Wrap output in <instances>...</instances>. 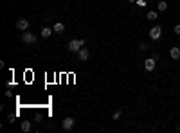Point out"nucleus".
I'll list each match as a JSON object with an SVG mask.
<instances>
[{
    "label": "nucleus",
    "instance_id": "nucleus-9",
    "mask_svg": "<svg viewBox=\"0 0 180 133\" xmlns=\"http://www.w3.org/2000/svg\"><path fill=\"white\" fill-rule=\"evenodd\" d=\"M52 33H54V31H52L51 27H43V29H41V33H40V36L47 40V38H51V36H52Z\"/></svg>",
    "mask_w": 180,
    "mask_h": 133
},
{
    "label": "nucleus",
    "instance_id": "nucleus-18",
    "mask_svg": "<svg viewBox=\"0 0 180 133\" xmlns=\"http://www.w3.org/2000/svg\"><path fill=\"white\" fill-rule=\"evenodd\" d=\"M128 2H130V4H135V2H137V0H128Z\"/></svg>",
    "mask_w": 180,
    "mask_h": 133
},
{
    "label": "nucleus",
    "instance_id": "nucleus-15",
    "mask_svg": "<svg viewBox=\"0 0 180 133\" xmlns=\"http://www.w3.org/2000/svg\"><path fill=\"white\" fill-rule=\"evenodd\" d=\"M112 119H114V121H119V119H121V112H115L114 115H112Z\"/></svg>",
    "mask_w": 180,
    "mask_h": 133
},
{
    "label": "nucleus",
    "instance_id": "nucleus-5",
    "mask_svg": "<svg viewBox=\"0 0 180 133\" xmlns=\"http://www.w3.org/2000/svg\"><path fill=\"white\" fill-rule=\"evenodd\" d=\"M16 29L18 31H27L29 29V20H25V18H20V20H16Z\"/></svg>",
    "mask_w": 180,
    "mask_h": 133
},
{
    "label": "nucleus",
    "instance_id": "nucleus-16",
    "mask_svg": "<svg viewBox=\"0 0 180 133\" xmlns=\"http://www.w3.org/2000/svg\"><path fill=\"white\" fill-rule=\"evenodd\" d=\"M173 33H175V34H178V36H180V24H178V25H175V29H173Z\"/></svg>",
    "mask_w": 180,
    "mask_h": 133
},
{
    "label": "nucleus",
    "instance_id": "nucleus-2",
    "mask_svg": "<svg viewBox=\"0 0 180 133\" xmlns=\"http://www.w3.org/2000/svg\"><path fill=\"white\" fill-rule=\"evenodd\" d=\"M20 40L25 43V45H34V43L38 41V36L36 34H33V33H29V31H24V34L20 36Z\"/></svg>",
    "mask_w": 180,
    "mask_h": 133
},
{
    "label": "nucleus",
    "instance_id": "nucleus-4",
    "mask_svg": "<svg viewBox=\"0 0 180 133\" xmlns=\"http://www.w3.org/2000/svg\"><path fill=\"white\" fill-rule=\"evenodd\" d=\"M74 124H76V121H74L72 117H67V119L61 121V128H63L65 131H70V129L74 128Z\"/></svg>",
    "mask_w": 180,
    "mask_h": 133
},
{
    "label": "nucleus",
    "instance_id": "nucleus-3",
    "mask_svg": "<svg viewBox=\"0 0 180 133\" xmlns=\"http://www.w3.org/2000/svg\"><path fill=\"white\" fill-rule=\"evenodd\" d=\"M160 36H162V27H160V25H155V27L150 29V38H151L153 41L160 40Z\"/></svg>",
    "mask_w": 180,
    "mask_h": 133
},
{
    "label": "nucleus",
    "instance_id": "nucleus-14",
    "mask_svg": "<svg viewBox=\"0 0 180 133\" xmlns=\"http://www.w3.org/2000/svg\"><path fill=\"white\" fill-rule=\"evenodd\" d=\"M135 6H139L141 9H144V7H146L148 4H146V0H137V2H135Z\"/></svg>",
    "mask_w": 180,
    "mask_h": 133
},
{
    "label": "nucleus",
    "instance_id": "nucleus-8",
    "mask_svg": "<svg viewBox=\"0 0 180 133\" xmlns=\"http://www.w3.org/2000/svg\"><path fill=\"white\" fill-rule=\"evenodd\" d=\"M78 58H79L81 61H86V59L90 58V52H88V49H85V47H83V49L78 52Z\"/></svg>",
    "mask_w": 180,
    "mask_h": 133
},
{
    "label": "nucleus",
    "instance_id": "nucleus-1",
    "mask_svg": "<svg viewBox=\"0 0 180 133\" xmlns=\"http://www.w3.org/2000/svg\"><path fill=\"white\" fill-rule=\"evenodd\" d=\"M67 47H69L70 52H79V51L85 47V38H83V40H70Z\"/></svg>",
    "mask_w": 180,
    "mask_h": 133
},
{
    "label": "nucleus",
    "instance_id": "nucleus-6",
    "mask_svg": "<svg viewBox=\"0 0 180 133\" xmlns=\"http://www.w3.org/2000/svg\"><path fill=\"white\" fill-rule=\"evenodd\" d=\"M155 66H157V59H155V58H148V59L144 61V69H146L148 72L155 70Z\"/></svg>",
    "mask_w": 180,
    "mask_h": 133
},
{
    "label": "nucleus",
    "instance_id": "nucleus-12",
    "mask_svg": "<svg viewBox=\"0 0 180 133\" xmlns=\"http://www.w3.org/2000/svg\"><path fill=\"white\" fill-rule=\"evenodd\" d=\"M157 9H159L160 13L168 11V2H164V0H160V2H159V6H157Z\"/></svg>",
    "mask_w": 180,
    "mask_h": 133
},
{
    "label": "nucleus",
    "instance_id": "nucleus-13",
    "mask_svg": "<svg viewBox=\"0 0 180 133\" xmlns=\"http://www.w3.org/2000/svg\"><path fill=\"white\" fill-rule=\"evenodd\" d=\"M146 18H148V20H157V18H159V13H157V11H148Z\"/></svg>",
    "mask_w": 180,
    "mask_h": 133
},
{
    "label": "nucleus",
    "instance_id": "nucleus-7",
    "mask_svg": "<svg viewBox=\"0 0 180 133\" xmlns=\"http://www.w3.org/2000/svg\"><path fill=\"white\" fill-rule=\"evenodd\" d=\"M169 58L175 59V61L180 59V49H178V47H171V49H169Z\"/></svg>",
    "mask_w": 180,
    "mask_h": 133
},
{
    "label": "nucleus",
    "instance_id": "nucleus-11",
    "mask_svg": "<svg viewBox=\"0 0 180 133\" xmlns=\"http://www.w3.org/2000/svg\"><path fill=\"white\" fill-rule=\"evenodd\" d=\"M20 128H22V131H24V133H27V131H31V122L29 121H24Z\"/></svg>",
    "mask_w": 180,
    "mask_h": 133
},
{
    "label": "nucleus",
    "instance_id": "nucleus-17",
    "mask_svg": "<svg viewBox=\"0 0 180 133\" xmlns=\"http://www.w3.org/2000/svg\"><path fill=\"white\" fill-rule=\"evenodd\" d=\"M139 49H141V51H146V49H148V45H146V43H141Z\"/></svg>",
    "mask_w": 180,
    "mask_h": 133
},
{
    "label": "nucleus",
    "instance_id": "nucleus-10",
    "mask_svg": "<svg viewBox=\"0 0 180 133\" xmlns=\"http://www.w3.org/2000/svg\"><path fill=\"white\" fill-rule=\"evenodd\" d=\"M56 34H61L63 31H65V24H61V22H56V24H54V29H52Z\"/></svg>",
    "mask_w": 180,
    "mask_h": 133
}]
</instances>
